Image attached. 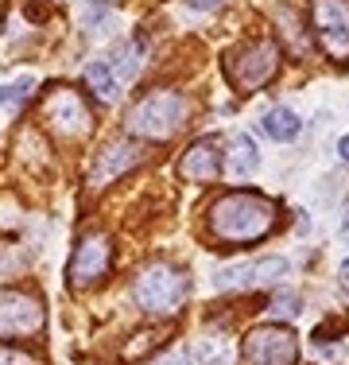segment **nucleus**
Segmentation results:
<instances>
[{
  "label": "nucleus",
  "mask_w": 349,
  "mask_h": 365,
  "mask_svg": "<svg viewBox=\"0 0 349 365\" xmlns=\"http://www.w3.org/2000/svg\"><path fill=\"white\" fill-rule=\"evenodd\" d=\"M279 225V206L256 190H229L206 214V230L222 245H256Z\"/></svg>",
  "instance_id": "1"
},
{
  "label": "nucleus",
  "mask_w": 349,
  "mask_h": 365,
  "mask_svg": "<svg viewBox=\"0 0 349 365\" xmlns=\"http://www.w3.org/2000/svg\"><path fill=\"white\" fill-rule=\"evenodd\" d=\"M190 295V280L179 264L171 260H152L136 272L132 280V299L144 315H155V319H167V315H179L182 303Z\"/></svg>",
  "instance_id": "2"
},
{
  "label": "nucleus",
  "mask_w": 349,
  "mask_h": 365,
  "mask_svg": "<svg viewBox=\"0 0 349 365\" xmlns=\"http://www.w3.org/2000/svg\"><path fill=\"white\" fill-rule=\"evenodd\" d=\"M187 98L179 90H152L147 98H140L132 113H128V133L144 136V140H171L182 125H187Z\"/></svg>",
  "instance_id": "3"
},
{
  "label": "nucleus",
  "mask_w": 349,
  "mask_h": 365,
  "mask_svg": "<svg viewBox=\"0 0 349 365\" xmlns=\"http://www.w3.org/2000/svg\"><path fill=\"white\" fill-rule=\"evenodd\" d=\"M279 71V47L272 39H252L241 43L225 55V78L237 86L241 93H252L260 86H268Z\"/></svg>",
  "instance_id": "4"
},
{
  "label": "nucleus",
  "mask_w": 349,
  "mask_h": 365,
  "mask_svg": "<svg viewBox=\"0 0 349 365\" xmlns=\"http://www.w3.org/2000/svg\"><path fill=\"white\" fill-rule=\"evenodd\" d=\"M299 361V338L291 327H256L244 334L241 346V365H295Z\"/></svg>",
  "instance_id": "5"
},
{
  "label": "nucleus",
  "mask_w": 349,
  "mask_h": 365,
  "mask_svg": "<svg viewBox=\"0 0 349 365\" xmlns=\"http://www.w3.org/2000/svg\"><path fill=\"white\" fill-rule=\"evenodd\" d=\"M43 120L63 140H78V136H85L93 128V113L85 106V98L78 90H70V86H55L43 98Z\"/></svg>",
  "instance_id": "6"
},
{
  "label": "nucleus",
  "mask_w": 349,
  "mask_h": 365,
  "mask_svg": "<svg viewBox=\"0 0 349 365\" xmlns=\"http://www.w3.org/2000/svg\"><path fill=\"white\" fill-rule=\"evenodd\" d=\"M311 28L334 63H349V0H311Z\"/></svg>",
  "instance_id": "7"
},
{
  "label": "nucleus",
  "mask_w": 349,
  "mask_h": 365,
  "mask_svg": "<svg viewBox=\"0 0 349 365\" xmlns=\"http://www.w3.org/2000/svg\"><path fill=\"white\" fill-rule=\"evenodd\" d=\"M113 268V245L105 233H82L70 253V264H66V276H70V288H98V284L109 276Z\"/></svg>",
  "instance_id": "8"
},
{
  "label": "nucleus",
  "mask_w": 349,
  "mask_h": 365,
  "mask_svg": "<svg viewBox=\"0 0 349 365\" xmlns=\"http://www.w3.org/2000/svg\"><path fill=\"white\" fill-rule=\"evenodd\" d=\"M43 323H47V315H43L39 295L20 288H0V338L39 334Z\"/></svg>",
  "instance_id": "9"
},
{
  "label": "nucleus",
  "mask_w": 349,
  "mask_h": 365,
  "mask_svg": "<svg viewBox=\"0 0 349 365\" xmlns=\"http://www.w3.org/2000/svg\"><path fill=\"white\" fill-rule=\"evenodd\" d=\"M140 160H144V152H140L136 144H128V140L105 144L98 152V160H93V168H90V190H105L109 182H117L120 175H128Z\"/></svg>",
  "instance_id": "10"
},
{
  "label": "nucleus",
  "mask_w": 349,
  "mask_h": 365,
  "mask_svg": "<svg viewBox=\"0 0 349 365\" xmlns=\"http://www.w3.org/2000/svg\"><path fill=\"white\" fill-rule=\"evenodd\" d=\"M217 171H222V152H217L214 136H202L179 155V179L187 182H214Z\"/></svg>",
  "instance_id": "11"
},
{
  "label": "nucleus",
  "mask_w": 349,
  "mask_h": 365,
  "mask_svg": "<svg viewBox=\"0 0 349 365\" xmlns=\"http://www.w3.org/2000/svg\"><path fill=\"white\" fill-rule=\"evenodd\" d=\"M260 168V152L256 144H252V136H229V152H225V171H229V179H252Z\"/></svg>",
  "instance_id": "12"
},
{
  "label": "nucleus",
  "mask_w": 349,
  "mask_h": 365,
  "mask_svg": "<svg viewBox=\"0 0 349 365\" xmlns=\"http://www.w3.org/2000/svg\"><path fill=\"white\" fill-rule=\"evenodd\" d=\"M85 86L98 93V101H117L120 98V82H117V74H113V66L105 63V58L85 66Z\"/></svg>",
  "instance_id": "13"
},
{
  "label": "nucleus",
  "mask_w": 349,
  "mask_h": 365,
  "mask_svg": "<svg viewBox=\"0 0 349 365\" xmlns=\"http://www.w3.org/2000/svg\"><path fill=\"white\" fill-rule=\"evenodd\" d=\"M260 125H264V133L272 136V140H279V144H287V140H295V136H299L303 120L295 117L291 109L276 106V109H268V113H264V120H260Z\"/></svg>",
  "instance_id": "14"
},
{
  "label": "nucleus",
  "mask_w": 349,
  "mask_h": 365,
  "mask_svg": "<svg viewBox=\"0 0 349 365\" xmlns=\"http://www.w3.org/2000/svg\"><path fill=\"white\" fill-rule=\"evenodd\" d=\"M194 354H198V365H233V346L222 334H206Z\"/></svg>",
  "instance_id": "15"
},
{
  "label": "nucleus",
  "mask_w": 349,
  "mask_h": 365,
  "mask_svg": "<svg viewBox=\"0 0 349 365\" xmlns=\"http://www.w3.org/2000/svg\"><path fill=\"white\" fill-rule=\"evenodd\" d=\"M31 90H35V78H31V74H24V78H12V82H4V86H0V106L16 113V109L24 106V101L31 98Z\"/></svg>",
  "instance_id": "16"
},
{
  "label": "nucleus",
  "mask_w": 349,
  "mask_h": 365,
  "mask_svg": "<svg viewBox=\"0 0 349 365\" xmlns=\"http://www.w3.org/2000/svg\"><path fill=\"white\" fill-rule=\"evenodd\" d=\"M287 272H291L287 257H260L256 260V288H264V284H279Z\"/></svg>",
  "instance_id": "17"
},
{
  "label": "nucleus",
  "mask_w": 349,
  "mask_h": 365,
  "mask_svg": "<svg viewBox=\"0 0 349 365\" xmlns=\"http://www.w3.org/2000/svg\"><path fill=\"white\" fill-rule=\"evenodd\" d=\"M78 16H82L85 28L105 31V24H109L113 8H109V0H82V4H78Z\"/></svg>",
  "instance_id": "18"
},
{
  "label": "nucleus",
  "mask_w": 349,
  "mask_h": 365,
  "mask_svg": "<svg viewBox=\"0 0 349 365\" xmlns=\"http://www.w3.org/2000/svg\"><path fill=\"white\" fill-rule=\"evenodd\" d=\"M299 311H303V299L295 292H279L272 299V315H279V319H295Z\"/></svg>",
  "instance_id": "19"
},
{
  "label": "nucleus",
  "mask_w": 349,
  "mask_h": 365,
  "mask_svg": "<svg viewBox=\"0 0 349 365\" xmlns=\"http://www.w3.org/2000/svg\"><path fill=\"white\" fill-rule=\"evenodd\" d=\"M160 330H144V334H136V342H128L125 346V361H136L140 358V350H152L155 342H160Z\"/></svg>",
  "instance_id": "20"
},
{
  "label": "nucleus",
  "mask_w": 349,
  "mask_h": 365,
  "mask_svg": "<svg viewBox=\"0 0 349 365\" xmlns=\"http://www.w3.org/2000/svg\"><path fill=\"white\" fill-rule=\"evenodd\" d=\"M113 74H120V78H132L136 71H140V63H136V51L132 47H120V55L113 58Z\"/></svg>",
  "instance_id": "21"
},
{
  "label": "nucleus",
  "mask_w": 349,
  "mask_h": 365,
  "mask_svg": "<svg viewBox=\"0 0 349 365\" xmlns=\"http://www.w3.org/2000/svg\"><path fill=\"white\" fill-rule=\"evenodd\" d=\"M0 365H39V358L20 346H0Z\"/></svg>",
  "instance_id": "22"
},
{
  "label": "nucleus",
  "mask_w": 349,
  "mask_h": 365,
  "mask_svg": "<svg viewBox=\"0 0 349 365\" xmlns=\"http://www.w3.org/2000/svg\"><path fill=\"white\" fill-rule=\"evenodd\" d=\"M147 365H190V354L187 350H163L160 358H152Z\"/></svg>",
  "instance_id": "23"
},
{
  "label": "nucleus",
  "mask_w": 349,
  "mask_h": 365,
  "mask_svg": "<svg viewBox=\"0 0 349 365\" xmlns=\"http://www.w3.org/2000/svg\"><path fill=\"white\" fill-rule=\"evenodd\" d=\"M190 8H198V12H217V8L225 4V0H187Z\"/></svg>",
  "instance_id": "24"
},
{
  "label": "nucleus",
  "mask_w": 349,
  "mask_h": 365,
  "mask_svg": "<svg viewBox=\"0 0 349 365\" xmlns=\"http://www.w3.org/2000/svg\"><path fill=\"white\" fill-rule=\"evenodd\" d=\"M338 284H342V292H349V257L342 260V268H338Z\"/></svg>",
  "instance_id": "25"
},
{
  "label": "nucleus",
  "mask_w": 349,
  "mask_h": 365,
  "mask_svg": "<svg viewBox=\"0 0 349 365\" xmlns=\"http://www.w3.org/2000/svg\"><path fill=\"white\" fill-rule=\"evenodd\" d=\"M338 155H342V163H349V136H342V140H338Z\"/></svg>",
  "instance_id": "26"
},
{
  "label": "nucleus",
  "mask_w": 349,
  "mask_h": 365,
  "mask_svg": "<svg viewBox=\"0 0 349 365\" xmlns=\"http://www.w3.org/2000/svg\"><path fill=\"white\" fill-rule=\"evenodd\" d=\"M338 230H342V241H345V245H349V210L342 214V225H338Z\"/></svg>",
  "instance_id": "27"
}]
</instances>
